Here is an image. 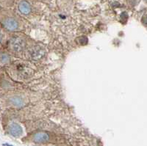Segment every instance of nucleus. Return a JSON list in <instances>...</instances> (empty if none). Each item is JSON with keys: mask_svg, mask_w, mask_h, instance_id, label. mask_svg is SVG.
<instances>
[{"mask_svg": "<svg viewBox=\"0 0 147 146\" xmlns=\"http://www.w3.org/2000/svg\"><path fill=\"white\" fill-rule=\"evenodd\" d=\"M10 46L14 52H20L23 51L25 47V43L22 39L19 38H14L10 40Z\"/></svg>", "mask_w": 147, "mask_h": 146, "instance_id": "f257e3e1", "label": "nucleus"}, {"mask_svg": "<svg viewBox=\"0 0 147 146\" xmlns=\"http://www.w3.org/2000/svg\"><path fill=\"white\" fill-rule=\"evenodd\" d=\"M3 24L5 28L8 30H10V31L16 30L18 27V22L13 18H6L3 22Z\"/></svg>", "mask_w": 147, "mask_h": 146, "instance_id": "f03ea898", "label": "nucleus"}, {"mask_svg": "<svg viewBox=\"0 0 147 146\" xmlns=\"http://www.w3.org/2000/svg\"><path fill=\"white\" fill-rule=\"evenodd\" d=\"M10 133L12 136L18 137L23 134V130L20 125L16 123H13L10 126Z\"/></svg>", "mask_w": 147, "mask_h": 146, "instance_id": "7ed1b4c3", "label": "nucleus"}, {"mask_svg": "<svg viewBox=\"0 0 147 146\" xmlns=\"http://www.w3.org/2000/svg\"><path fill=\"white\" fill-rule=\"evenodd\" d=\"M45 52L41 48L38 46L34 47L30 51V54L32 59L34 60H39L44 56Z\"/></svg>", "mask_w": 147, "mask_h": 146, "instance_id": "20e7f679", "label": "nucleus"}, {"mask_svg": "<svg viewBox=\"0 0 147 146\" xmlns=\"http://www.w3.org/2000/svg\"><path fill=\"white\" fill-rule=\"evenodd\" d=\"M49 135L46 132H38L36 133L33 136V141L35 143H46L49 141Z\"/></svg>", "mask_w": 147, "mask_h": 146, "instance_id": "39448f33", "label": "nucleus"}, {"mask_svg": "<svg viewBox=\"0 0 147 146\" xmlns=\"http://www.w3.org/2000/svg\"><path fill=\"white\" fill-rule=\"evenodd\" d=\"M18 9H19V11L23 14H27L30 13V11H31V7H30V5H29L27 2H22L19 5H18Z\"/></svg>", "mask_w": 147, "mask_h": 146, "instance_id": "423d86ee", "label": "nucleus"}, {"mask_svg": "<svg viewBox=\"0 0 147 146\" xmlns=\"http://www.w3.org/2000/svg\"><path fill=\"white\" fill-rule=\"evenodd\" d=\"M10 103L16 106L20 107V106H22V105H23V101H22V98H19V97H17V96L13 97V98H10Z\"/></svg>", "mask_w": 147, "mask_h": 146, "instance_id": "0eeeda50", "label": "nucleus"}, {"mask_svg": "<svg viewBox=\"0 0 147 146\" xmlns=\"http://www.w3.org/2000/svg\"><path fill=\"white\" fill-rule=\"evenodd\" d=\"M141 22H142V23L144 24L145 26H146V27H147V15H144V16H143Z\"/></svg>", "mask_w": 147, "mask_h": 146, "instance_id": "6e6552de", "label": "nucleus"}, {"mask_svg": "<svg viewBox=\"0 0 147 146\" xmlns=\"http://www.w3.org/2000/svg\"><path fill=\"white\" fill-rule=\"evenodd\" d=\"M2 34H1V32H0V41H1V40H2Z\"/></svg>", "mask_w": 147, "mask_h": 146, "instance_id": "1a4fd4ad", "label": "nucleus"}]
</instances>
